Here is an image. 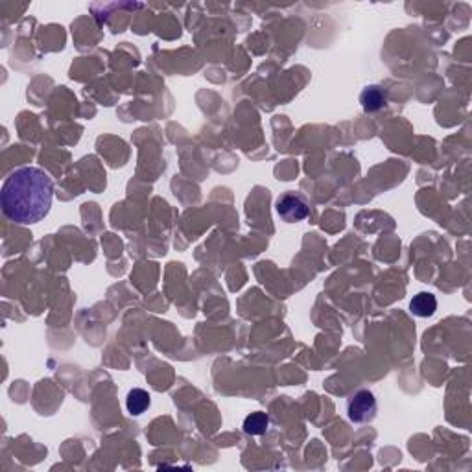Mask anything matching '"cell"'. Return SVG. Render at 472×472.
<instances>
[{"mask_svg":"<svg viewBox=\"0 0 472 472\" xmlns=\"http://www.w3.org/2000/svg\"><path fill=\"white\" fill-rule=\"evenodd\" d=\"M268 428H270V417L262 412L251 413V415H248L246 421H243V432H246L248 436H264Z\"/></svg>","mask_w":472,"mask_h":472,"instance_id":"52a82bcc","label":"cell"},{"mask_svg":"<svg viewBox=\"0 0 472 472\" xmlns=\"http://www.w3.org/2000/svg\"><path fill=\"white\" fill-rule=\"evenodd\" d=\"M277 212L286 224H297L310 216V205L299 192H285L277 199Z\"/></svg>","mask_w":472,"mask_h":472,"instance_id":"3957f363","label":"cell"},{"mask_svg":"<svg viewBox=\"0 0 472 472\" xmlns=\"http://www.w3.org/2000/svg\"><path fill=\"white\" fill-rule=\"evenodd\" d=\"M150 404H152V397L150 393L141 388H135L128 393V399H126V408L131 415L138 417V415H143L148 408H150Z\"/></svg>","mask_w":472,"mask_h":472,"instance_id":"8992f818","label":"cell"},{"mask_svg":"<svg viewBox=\"0 0 472 472\" xmlns=\"http://www.w3.org/2000/svg\"><path fill=\"white\" fill-rule=\"evenodd\" d=\"M378 413V402L373 391L360 390L351 395L347 400V417L354 424H367L373 422Z\"/></svg>","mask_w":472,"mask_h":472,"instance_id":"7a4b0ae2","label":"cell"},{"mask_svg":"<svg viewBox=\"0 0 472 472\" xmlns=\"http://www.w3.org/2000/svg\"><path fill=\"white\" fill-rule=\"evenodd\" d=\"M360 104L366 113H376V111L384 109L388 104V91L380 85H367L360 92Z\"/></svg>","mask_w":472,"mask_h":472,"instance_id":"277c9868","label":"cell"},{"mask_svg":"<svg viewBox=\"0 0 472 472\" xmlns=\"http://www.w3.org/2000/svg\"><path fill=\"white\" fill-rule=\"evenodd\" d=\"M437 310V299L430 292H421V294L413 295L412 303H410V312L417 317H432Z\"/></svg>","mask_w":472,"mask_h":472,"instance_id":"5b68a950","label":"cell"},{"mask_svg":"<svg viewBox=\"0 0 472 472\" xmlns=\"http://www.w3.org/2000/svg\"><path fill=\"white\" fill-rule=\"evenodd\" d=\"M54 199V181L45 170L23 166L6 179L0 205L8 220L18 225H32L48 216Z\"/></svg>","mask_w":472,"mask_h":472,"instance_id":"6da1fadb","label":"cell"}]
</instances>
